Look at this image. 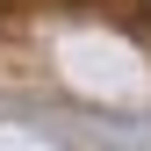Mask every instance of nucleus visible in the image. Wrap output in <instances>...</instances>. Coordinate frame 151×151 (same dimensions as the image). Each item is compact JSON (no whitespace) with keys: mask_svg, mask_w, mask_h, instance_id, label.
<instances>
[{"mask_svg":"<svg viewBox=\"0 0 151 151\" xmlns=\"http://www.w3.org/2000/svg\"><path fill=\"white\" fill-rule=\"evenodd\" d=\"M144 22H151V0H144Z\"/></svg>","mask_w":151,"mask_h":151,"instance_id":"nucleus-1","label":"nucleus"}]
</instances>
